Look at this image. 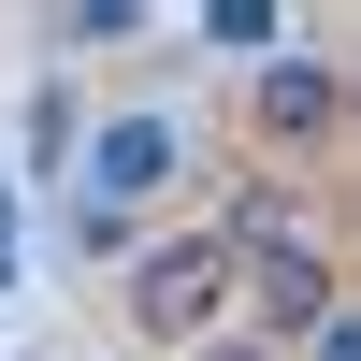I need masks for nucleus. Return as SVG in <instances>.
I'll list each match as a JSON object with an SVG mask.
<instances>
[{"label": "nucleus", "mask_w": 361, "mask_h": 361, "mask_svg": "<svg viewBox=\"0 0 361 361\" xmlns=\"http://www.w3.org/2000/svg\"><path fill=\"white\" fill-rule=\"evenodd\" d=\"M73 159H87V217H116V231H130L145 202H159L173 173L202 159V145H188V116H159V102H130V116H102V130H87Z\"/></svg>", "instance_id": "7ed1b4c3"}, {"label": "nucleus", "mask_w": 361, "mask_h": 361, "mask_svg": "<svg viewBox=\"0 0 361 361\" xmlns=\"http://www.w3.org/2000/svg\"><path fill=\"white\" fill-rule=\"evenodd\" d=\"M304 361H361V304H333V318H318V333H304Z\"/></svg>", "instance_id": "0eeeda50"}, {"label": "nucleus", "mask_w": 361, "mask_h": 361, "mask_svg": "<svg viewBox=\"0 0 361 361\" xmlns=\"http://www.w3.org/2000/svg\"><path fill=\"white\" fill-rule=\"evenodd\" d=\"M116 318L145 347H217L231 333V231H159L116 260Z\"/></svg>", "instance_id": "f257e3e1"}, {"label": "nucleus", "mask_w": 361, "mask_h": 361, "mask_svg": "<svg viewBox=\"0 0 361 361\" xmlns=\"http://www.w3.org/2000/svg\"><path fill=\"white\" fill-rule=\"evenodd\" d=\"M202 361H275V347H231V333H217V347H202Z\"/></svg>", "instance_id": "1a4fd4ad"}, {"label": "nucleus", "mask_w": 361, "mask_h": 361, "mask_svg": "<svg viewBox=\"0 0 361 361\" xmlns=\"http://www.w3.org/2000/svg\"><path fill=\"white\" fill-rule=\"evenodd\" d=\"M333 130H347V58H275L260 73V145L275 159H333Z\"/></svg>", "instance_id": "20e7f679"}, {"label": "nucleus", "mask_w": 361, "mask_h": 361, "mask_svg": "<svg viewBox=\"0 0 361 361\" xmlns=\"http://www.w3.org/2000/svg\"><path fill=\"white\" fill-rule=\"evenodd\" d=\"M130 29H145L130 0H73V15H58V44H73V58H102V44H130Z\"/></svg>", "instance_id": "423d86ee"}, {"label": "nucleus", "mask_w": 361, "mask_h": 361, "mask_svg": "<svg viewBox=\"0 0 361 361\" xmlns=\"http://www.w3.org/2000/svg\"><path fill=\"white\" fill-rule=\"evenodd\" d=\"M0 289H15V188H0Z\"/></svg>", "instance_id": "6e6552de"}, {"label": "nucleus", "mask_w": 361, "mask_h": 361, "mask_svg": "<svg viewBox=\"0 0 361 361\" xmlns=\"http://www.w3.org/2000/svg\"><path fill=\"white\" fill-rule=\"evenodd\" d=\"M231 304H246L260 333H318V318L347 304V289H333V231H304V217H231Z\"/></svg>", "instance_id": "f03ea898"}, {"label": "nucleus", "mask_w": 361, "mask_h": 361, "mask_svg": "<svg viewBox=\"0 0 361 361\" xmlns=\"http://www.w3.org/2000/svg\"><path fill=\"white\" fill-rule=\"evenodd\" d=\"M202 44H217V58H275L289 15H275V0H202Z\"/></svg>", "instance_id": "39448f33"}]
</instances>
